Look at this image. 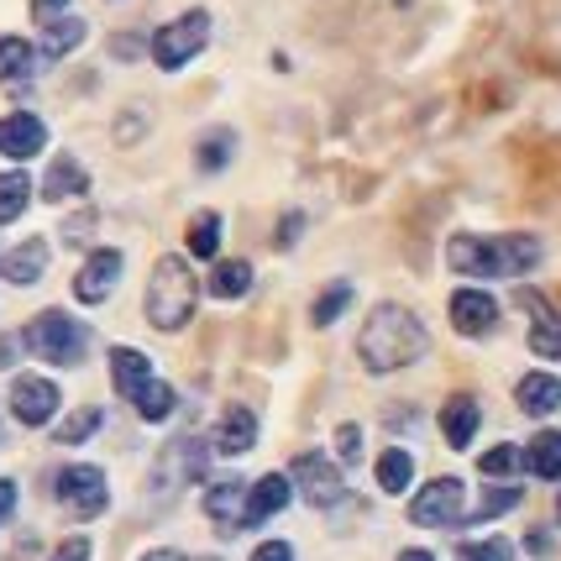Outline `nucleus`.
I'll return each mask as SVG.
<instances>
[{
	"label": "nucleus",
	"instance_id": "obj_1",
	"mask_svg": "<svg viewBox=\"0 0 561 561\" xmlns=\"http://www.w3.org/2000/svg\"><path fill=\"white\" fill-rule=\"evenodd\" d=\"M431 352V331H425V320L410 310V305H373L363 320V331H357V357H363L367 373H399V367L420 363Z\"/></svg>",
	"mask_w": 561,
	"mask_h": 561
},
{
	"label": "nucleus",
	"instance_id": "obj_2",
	"mask_svg": "<svg viewBox=\"0 0 561 561\" xmlns=\"http://www.w3.org/2000/svg\"><path fill=\"white\" fill-rule=\"evenodd\" d=\"M446 263L462 278H525L540 263V237H530V231H510V237L457 231L446 242Z\"/></svg>",
	"mask_w": 561,
	"mask_h": 561
},
{
	"label": "nucleus",
	"instance_id": "obj_3",
	"mask_svg": "<svg viewBox=\"0 0 561 561\" xmlns=\"http://www.w3.org/2000/svg\"><path fill=\"white\" fill-rule=\"evenodd\" d=\"M195 305H199V284L195 273H190V263L184 257H158L152 263V278H147V325L152 331H184L190 320H195Z\"/></svg>",
	"mask_w": 561,
	"mask_h": 561
},
{
	"label": "nucleus",
	"instance_id": "obj_4",
	"mask_svg": "<svg viewBox=\"0 0 561 561\" xmlns=\"http://www.w3.org/2000/svg\"><path fill=\"white\" fill-rule=\"evenodd\" d=\"M22 342L32 357H43V363H53V367H79L84 352H90V325L73 320L69 310H43V316L22 331Z\"/></svg>",
	"mask_w": 561,
	"mask_h": 561
},
{
	"label": "nucleus",
	"instance_id": "obj_5",
	"mask_svg": "<svg viewBox=\"0 0 561 561\" xmlns=\"http://www.w3.org/2000/svg\"><path fill=\"white\" fill-rule=\"evenodd\" d=\"M210 11L205 5H195V11H184V16H173V22H163L158 32H152V64L163 73H179L190 69L199 53L210 48Z\"/></svg>",
	"mask_w": 561,
	"mask_h": 561
},
{
	"label": "nucleus",
	"instance_id": "obj_6",
	"mask_svg": "<svg viewBox=\"0 0 561 561\" xmlns=\"http://www.w3.org/2000/svg\"><path fill=\"white\" fill-rule=\"evenodd\" d=\"M53 499L73 519H95V514L111 510V483H105V472L95 462H69L58 467V478H53Z\"/></svg>",
	"mask_w": 561,
	"mask_h": 561
},
{
	"label": "nucleus",
	"instance_id": "obj_7",
	"mask_svg": "<svg viewBox=\"0 0 561 561\" xmlns=\"http://www.w3.org/2000/svg\"><path fill=\"white\" fill-rule=\"evenodd\" d=\"M289 483L299 489V499H305L310 510H336L346 499V472H342V462H331L325 451H299Z\"/></svg>",
	"mask_w": 561,
	"mask_h": 561
},
{
	"label": "nucleus",
	"instance_id": "obj_8",
	"mask_svg": "<svg viewBox=\"0 0 561 561\" xmlns=\"http://www.w3.org/2000/svg\"><path fill=\"white\" fill-rule=\"evenodd\" d=\"M467 519V489L462 478H436L410 499V525H425V530H451Z\"/></svg>",
	"mask_w": 561,
	"mask_h": 561
},
{
	"label": "nucleus",
	"instance_id": "obj_9",
	"mask_svg": "<svg viewBox=\"0 0 561 561\" xmlns=\"http://www.w3.org/2000/svg\"><path fill=\"white\" fill-rule=\"evenodd\" d=\"M205 462H210V446L199 436H179L158 451V467H152V493H179L184 483L205 478Z\"/></svg>",
	"mask_w": 561,
	"mask_h": 561
},
{
	"label": "nucleus",
	"instance_id": "obj_10",
	"mask_svg": "<svg viewBox=\"0 0 561 561\" xmlns=\"http://www.w3.org/2000/svg\"><path fill=\"white\" fill-rule=\"evenodd\" d=\"M122 268H126V257L116 247H95V252L79 263V273H73V299H79V305H105V299L116 294V284H122Z\"/></svg>",
	"mask_w": 561,
	"mask_h": 561
},
{
	"label": "nucleus",
	"instance_id": "obj_11",
	"mask_svg": "<svg viewBox=\"0 0 561 561\" xmlns=\"http://www.w3.org/2000/svg\"><path fill=\"white\" fill-rule=\"evenodd\" d=\"M58 404H64V393H58V383L53 378H43V373H22L16 383H11V415L22 420V425H53V415H58Z\"/></svg>",
	"mask_w": 561,
	"mask_h": 561
},
{
	"label": "nucleus",
	"instance_id": "obj_12",
	"mask_svg": "<svg viewBox=\"0 0 561 561\" xmlns=\"http://www.w3.org/2000/svg\"><path fill=\"white\" fill-rule=\"evenodd\" d=\"M446 310H451V331H457V336H472V342L489 336L493 325H499V299H493L489 289H457Z\"/></svg>",
	"mask_w": 561,
	"mask_h": 561
},
{
	"label": "nucleus",
	"instance_id": "obj_13",
	"mask_svg": "<svg viewBox=\"0 0 561 561\" xmlns=\"http://www.w3.org/2000/svg\"><path fill=\"white\" fill-rule=\"evenodd\" d=\"M43 147H48V126H43V116H32V111L0 116V158L26 163V158H37Z\"/></svg>",
	"mask_w": 561,
	"mask_h": 561
},
{
	"label": "nucleus",
	"instance_id": "obj_14",
	"mask_svg": "<svg viewBox=\"0 0 561 561\" xmlns=\"http://www.w3.org/2000/svg\"><path fill=\"white\" fill-rule=\"evenodd\" d=\"M205 514H210V525H216L220 536L247 530V483H237V478L210 483V489H205Z\"/></svg>",
	"mask_w": 561,
	"mask_h": 561
},
{
	"label": "nucleus",
	"instance_id": "obj_15",
	"mask_svg": "<svg viewBox=\"0 0 561 561\" xmlns=\"http://www.w3.org/2000/svg\"><path fill=\"white\" fill-rule=\"evenodd\" d=\"M483 431V404L472 399V393H451L446 404H440V436L451 451H467L472 440Z\"/></svg>",
	"mask_w": 561,
	"mask_h": 561
},
{
	"label": "nucleus",
	"instance_id": "obj_16",
	"mask_svg": "<svg viewBox=\"0 0 561 561\" xmlns=\"http://www.w3.org/2000/svg\"><path fill=\"white\" fill-rule=\"evenodd\" d=\"M48 257L53 252H48L43 237H26V242H16L5 257H0V278H5V284H16V289H32V284L48 273Z\"/></svg>",
	"mask_w": 561,
	"mask_h": 561
},
{
	"label": "nucleus",
	"instance_id": "obj_17",
	"mask_svg": "<svg viewBox=\"0 0 561 561\" xmlns=\"http://www.w3.org/2000/svg\"><path fill=\"white\" fill-rule=\"evenodd\" d=\"M79 195H90V169L73 152H53L48 173H43V199L64 205V199H79Z\"/></svg>",
	"mask_w": 561,
	"mask_h": 561
},
{
	"label": "nucleus",
	"instance_id": "obj_18",
	"mask_svg": "<svg viewBox=\"0 0 561 561\" xmlns=\"http://www.w3.org/2000/svg\"><path fill=\"white\" fill-rule=\"evenodd\" d=\"M294 499V483L284 472H268V478H257V483H247V530H257L263 519L273 514H284Z\"/></svg>",
	"mask_w": 561,
	"mask_h": 561
},
{
	"label": "nucleus",
	"instance_id": "obj_19",
	"mask_svg": "<svg viewBox=\"0 0 561 561\" xmlns=\"http://www.w3.org/2000/svg\"><path fill=\"white\" fill-rule=\"evenodd\" d=\"M519 305L530 310V352L546 363H561V316L540 294H519Z\"/></svg>",
	"mask_w": 561,
	"mask_h": 561
},
{
	"label": "nucleus",
	"instance_id": "obj_20",
	"mask_svg": "<svg viewBox=\"0 0 561 561\" xmlns=\"http://www.w3.org/2000/svg\"><path fill=\"white\" fill-rule=\"evenodd\" d=\"M514 404H519L530 420L557 415L561 410V378L557 373H525V378L514 383Z\"/></svg>",
	"mask_w": 561,
	"mask_h": 561
},
{
	"label": "nucleus",
	"instance_id": "obj_21",
	"mask_svg": "<svg viewBox=\"0 0 561 561\" xmlns=\"http://www.w3.org/2000/svg\"><path fill=\"white\" fill-rule=\"evenodd\" d=\"M252 446H257V415L247 404H226L216 425V451L220 457H242Z\"/></svg>",
	"mask_w": 561,
	"mask_h": 561
},
{
	"label": "nucleus",
	"instance_id": "obj_22",
	"mask_svg": "<svg viewBox=\"0 0 561 561\" xmlns=\"http://www.w3.org/2000/svg\"><path fill=\"white\" fill-rule=\"evenodd\" d=\"M111 383H116L122 399L137 404V393L152 383V363H147V352H137V346H111Z\"/></svg>",
	"mask_w": 561,
	"mask_h": 561
},
{
	"label": "nucleus",
	"instance_id": "obj_23",
	"mask_svg": "<svg viewBox=\"0 0 561 561\" xmlns=\"http://www.w3.org/2000/svg\"><path fill=\"white\" fill-rule=\"evenodd\" d=\"M525 472H536L540 483H561V431H536L525 446Z\"/></svg>",
	"mask_w": 561,
	"mask_h": 561
},
{
	"label": "nucleus",
	"instance_id": "obj_24",
	"mask_svg": "<svg viewBox=\"0 0 561 561\" xmlns=\"http://www.w3.org/2000/svg\"><path fill=\"white\" fill-rule=\"evenodd\" d=\"M37 73V48L26 37H0V84H32Z\"/></svg>",
	"mask_w": 561,
	"mask_h": 561
},
{
	"label": "nucleus",
	"instance_id": "obj_25",
	"mask_svg": "<svg viewBox=\"0 0 561 561\" xmlns=\"http://www.w3.org/2000/svg\"><path fill=\"white\" fill-rule=\"evenodd\" d=\"M84 32H90V26L79 22V16H53V22L43 26V58H48V64L69 58V53L84 43Z\"/></svg>",
	"mask_w": 561,
	"mask_h": 561
},
{
	"label": "nucleus",
	"instance_id": "obj_26",
	"mask_svg": "<svg viewBox=\"0 0 561 561\" xmlns=\"http://www.w3.org/2000/svg\"><path fill=\"white\" fill-rule=\"evenodd\" d=\"M247 289H252V263H242V257H216L210 263V294L216 299H242Z\"/></svg>",
	"mask_w": 561,
	"mask_h": 561
},
{
	"label": "nucleus",
	"instance_id": "obj_27",
	"mask_svg": "<svg viewBox=\"0 0 561 561\" xmlns=\"http://www.w3.org/2000/svg\"><path fill=\"white\" fill-rule=\"evenodd\" d=\"M373 478H378L383 493H404L415 483V457H410L404 446H389V451L378 457V467H373Z\"/></svg>",
	"mask_w": 561,
	"mask_h": 561
},
{
	"label": "nucleus",
	"instance_id": "obj_28",
	"mask_svg": "<svg viewBox=\"0 0 561 561\" xmlns=\"http://www.w3.org/2000/svg\"><path fill=\"white\" fill-rule=\"evenodd\" d=\"M231 152H237V131L231 126H216V131H205L195 142V169L199 173H220L231 163Z\"/></svg>",
	"mask_w": 561,
	"mask_h": 561
},
{
	"label": "nucleus",
	"instance_id": "obj_29",
	"mask_svg": "<svg viewBox=\"0 0 561 561\" xmlns=\"http://www.w3.org/2000/svg\"><path fill=\"white\" fill-rule=\"evenodd\" d=\"M519 499H525V489L519 483H493L478 504H472V514H467V525H489V519H499V514L519 510Z\"/></svg>",
	"mask_w": 561,
	"mask_h": 561
},
{
	"label": "nucleus",
	"instance_id": "obj_30",
	"mask_svg": "<svg viewBox=\"0 0 561 561\" xmlns=\"http://www.w3.org/2000/svg\"><path fill=\"white\" fill-rule=\"evenodd\" d=\"M478 472H483V478H493V483H514V472H525V446L504 440V446L483 451V457H478Z\"/></svg>",
	"mask_w": 561,
	"mask_h": 561
},
{
	"label": "nucleus",
	"instance_id": "obj_31",
	"mask_svg": "<svg viewBox=\"0 0 561 561\" xmlns=\"http://www.w3.org/2000/svg\"><path fill=\"white\" fill-rule=\"evenodd\" d=\"M26 199H32V179H26L22 169H5V173H0V226L22 220Z\"/></svg>",
	"mask_w": 561,
	"mask_h": 561
},
{
	"label": "nucleus",
	"instance_id": "obj_32",
	"mask_svg": "<svg viewBox=\"0 0 561 561\" xmlns=\"http://www.w3.org/2000/svg\"><path fill=\"white\" fill-rule=\"evenodd\" d=\"M220 237H226V220H220L216 210H199V216L190 220V252H195V257H205V263H216Z\"/></svg>",
	"mask_w": 561,
	"mask_h": 561
},
{
	"label": "nucleus",
	"instance_id": "obj_33",
	"mask_svg": "<svg viewBox=\"0 0 561 561\" xmlns=\"http://www.w3.org/2000/svg\"><path fill=\"white\" fill-rule=\"evenodd\" d=\"M346 305H352V284H346V278H336V284H325V289H320V299L310 305V325H316V331H325V325H331V320L342 316Z\"/></svg>",
	"mask_w": 561,
	"mask_h": 561
},
{
	"label": "nucleus",
	"instance_id": "obj_34",
	"mask_svg": "<svg viewBox=\"0 0 561 561\" xmlns=\"http://www.w3.org/2000/svg\"><path fill=\"white\" fill-rule=\"evenodd\" d=\"M100 425H105V410H100V404H84V410H73V415L64 420L53 436H58V446H79V440L95 436Z\"/></svg>",
	"mask_w": 561,
	"mask_h": 561
},
{
	"label": "nucleus",
	"instance_id": "obj_35",
	"mask_svg": "<svg viewBox=\"0 0 561 561\" xmlns=\"http://www.w3.org/2000/svg\"><path fill=\"white\" fill-rule=\"evenodd\" d=\"M173 404H179V399H173V383H163V378H152V383H147V389L137 393V415H142L147 425L169 420V415H173Z\"/></svg>",
	"mask_w": 561,
	"mask_h": 561
},
{
	"label": "nucleus",
	"instance_id": "obj_36",
	"mask_svg": "<svg viewBox=\"0 0 561 561\" xmlns=\"http://www.w3.org/2000/svg\"><path fill=\"white\" fill-rule=\"evenodd\" d=\"M457 561H514V540L504 536H489V540H467Z\"/></svg>",
	"mask_w": 561,
	"mask_h": 561
},
{
	"label": "nucleus",
	"instance_id": "obj_37",
	"mask_svg": "<svg viewBox=\"0 0 561 561\" xmlns=\"http://www.w3.org/2000/svg\"><path fill=\"white\" fill-rule=\"evenodd\" d=\"M336 457H342V467H352L357 457H363V425H336Z\"/></svg>",
	"mask_w": 561,
	"mask_h": 561
},
{
	"label": "nucleus",
	"instance_id": "obj_38",
	"mask_svg": "<svg viewBox=\"0 0 561 561\" xmlns=\"http://www.w3.org/2000/svg\"><path fill=\"white\" fill-rule=\"evenodd\" d=\"M90 557H95V551H90V536H69L48 561H90Z\"/></svg>",
	"mask_w": 561,
	"mask_h": 561
},
{
	"label": "nucleus",
	"instance_id": "obj_39",
	"mask_svg": "<svg viewBox=\"0 0 561 561\" xmlns=\"http://www.w3.org/2000/svg\"><path fill=\"white\" fill-rule=\"evenodd\" d=\"M111 53H116V58H137V53H152V43L131 32V37H111Z\"/></svg>",
	"mask_w": 561,
	"mask_h": 561
},
{
	"label": "nucleus",
	"instance_id": "obj_40",
	"mask_svg": "<svg viewBox=\"0 0 561 561\" xmlns=\"http://www.w3.org/2000/svg\"><path fill=\"white\" fill-rule=\"evenodd\" d=\"M252 561H294V546L289 540H263V546L252 551Z\"/></svg>",
	"mask_w": 561,
	"mask_h": 561
},
{
	"label": "nucleus",
	"instance_id": "obj_41",
	"mask_svg": "<svg viewBox=\"0 0 561 561\" xmlns=\"http://www.w3.org/2000/svg\"><path fill=\"white\" fill-rule=\"evenodd\" d=\"M299 231H305V216H299V210H289V216H284V226H278V237H273V242L284 247V252H289L294 247V237H299Z\"/></svg>",
	"mask_w": 561,
	"mask_h": 561
},
{
	"label": "nucleus",
	"instance_id": "obj_42",
	"mask_svg": "<svg viewBox=\"0 0 561 561\" xmlns=\"http://www.w3.org/2000/svg\"><path fill=\"white\" fill-rule=\"evenodd\" d=\"M11 514H16V483L0 478V519H11Z\"/></svg>",
	"mask_w": 561,
	"mask_h": 561
},
{
	"label": "nucleus",
	"instance_id": "obj_43",
	"mask_svg": "<svg viewBox=\"0 0 561 561\" xmlns=\"http://www.w3.org/2000/svg\"><path fill=\"white\" fill-rule=\"evenodd\" d=\"M22 336H5V342H0V367H11V363H16V352H22Z\"/></svg>",
	"mask_w": 561,
	"mask_h": 561
},
{
	"label": "nucleus",
	"instance_id": "obj_44",
	"mask_svg": "<svg viewBox=\"0 0 561 561\" xmlns=\"http://www.w3.org/2000/svg\"><path fill=\"white\" fill-rule=\"evenodd\" d=\"M64 5H69V0H32V11H37V16H58V11H64Z\"/></svg>",
	"mask_w": 561,
	"mask_h": 561
},
{
	"label": "nucleus",
	"instance_id": "obj_45",
	"mask_svg": "<svg viewBox=\"0 0 561 561\" xmlns=\"http://www.w3.org/2000/svg\"><path fill=\"white\" fill-rule=\"evenodd\" d=\"M399 561H436L431 551H420V546H410V551H399Z\"/></svg>",
	"mask_w": 561,
	"mask_h": 561
},
{
	"label": "nucleus",
	"instance_id": "obj_46",
	"mask_svg": "<svg viewBox=\"0 0 561 561\" xmlns=\"http://www.w3.org/2000/svg\"><path fill=\"white\" fill-rule=\"evenodd\" d=\"M142 561H179V551H147Z\"/></svg>",
	"mask_w": 561,
	"mask_h": 561
},
{
	"label": "nucleus",
	"instance_id": "obj_47",
	"mask_svg": "<svg viewBox=\"0 0 561 561\" xmlns=\"http://www.w3.org/2000/svg\"><path fill=\"white\" fill-rule=\"evenodd\" d=\"M557 525H561V499H557Z\"/></svg>",
	"mask_w": 561,
	"mask_h": 561
}]
</instances>
